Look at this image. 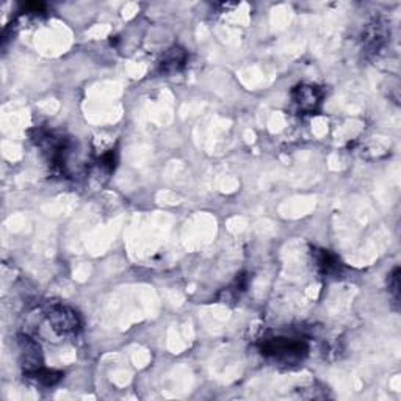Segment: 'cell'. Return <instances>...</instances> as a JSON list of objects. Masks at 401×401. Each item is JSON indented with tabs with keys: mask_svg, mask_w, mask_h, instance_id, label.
Masks as SVG:
<instances>
[{
	"mask_svg": "<svg viewBox=\"0 0 401 401\" xmlns=\"http://www.w3.org/2000/svg\"><path fill=\"white\" fill-rule=\"evenodd\" d=\"M260 350L269 358L283 360V362H295V360H301L306 356L309 346L304 340L299 339L275 337L265 340Z\"/></svg>",
	"mask_w": 401,
	"mask_h": 401,
	"instance_id": "1",
	"label": "cell"
},
{
	"mask_svg": "<svg viewBox=\"0 0 401 401\" xmlns=\"http://www.w3.org/2000/svg\"><path fill=\"white\" fill-rule=\"evenodd\" d=\"M48 322L58 334H74L80 327L79 313L68 306L55 304L48 311Z\"/></svg>",
	"mask_w": 401,
	"mask_h": 401,
	"instance_id": "2",
	"label": "cell"
},
{
	"mask_svg": "<svg viewBox=\"0 0 401 401\" xmlns=\"http://www.w3.org/2000/svg\"><path fill=\"white\" fill-rule=\"evenodd\" d=\"M322 91L313 85H299L293 90V100L304 113L315 111L322 104Z\"/></svg>",
	"mask_w": 401,
	"mask_h": 401,
	"instance_id": "3",
	"label": "cell"
},
{
	"mask_svg": "<svg viewBox=\"0 0 401 401\" xmlns=\"http://www.w3.org/2000/svg\"><path fill=\"white\" fill-rule=\"evenodd\" d=\"M19 348H21L22 354V365L24 372H32L36 370L39 367H43V353L41 346L38 342H35L29 336H21L19 337Z\"/></svg>",
	"mask_w": 401,
	"mask_h": 401,
	"instance_id": "4",
	"label": "cell"
},
{
	"mask_svg": "<svg viewBox=\"0 0 401 401\" xmlns=\"http://www.w3.org/2000/svg\"><path fill=\"white\" fill-rule=\"evenodd\" d=\"M387 35H389L387 24L379 21V19H375L372 24H369V27H367L364 32L362 41L365 49L369 52H378L384 46Z\"/></svg>",
	"mask_w": 401,
	"mask_h": 401,
	"instance_id": "5",
	"label": "cell"
},
{
	"mask_svg": "<svg viewBox=\"0 0 401 401\" xmlns=\"http://www.w3.org/2000/svg\"><path fill=\"white\" fill-rule=\"evenodd\" d=\"M313 259H315V265H317L318 271L322 273L323 276L337 275L340 270L339 259L327 250H315L313 251Z\"/></svg>",
	"mask_w": 401,
	"mask_h": 401,
	"instance_id": "6",
	"label": "cell"
},
{
	"mask_svg": "<svg viewBox=\"0 0 401 401\" xmlns=\"http://www.w3.org/2000/svg\"><path fill=\"white\" fill-rule=\"evenodd\" d=\"M185 62H186V52L182 48H179V46H175V48H171L163 55L160 68H162V72L171 74V72H177L179 69H182L185 66Z\"/></svg>",
	"mask_w": 401,
	"mask_h": 401,
	"instance_id": "7",
	"label": "cell"
},
{
	"mask_svg": "<svg viewBox=\"0 0 401 401\" xmlns=\"http://www.w3.org/2000/svg\"><path fill=\"white\" fill-rule=\"evenodd\" d=\"M25 375H27V378L36 381L38 384L53 386V384H57L60 379H62L63 373L55 372V370H49V369H46V367H39V369H36V370L27 372Z\"/></svg>",
	"mask_w": 401,
	"mask_h": 401,
	"instance_id": "8",
	"label": "cell"
},
{
	"mask_svg": "<svg viewBox=\"0 0 401 401\" xmlns=\"http://www.w3.org/2000/svg\"><path fill=\"white\" fill-rule=\"evenodd\" d=\"M389 292L398 303L400 299V270L395 269L389 275Z\"/></svg>",
	"mask_w": 401,
	"mask_h": 401,
	"instance_id": "9",
	"label": "cell"
}]
</instances>
